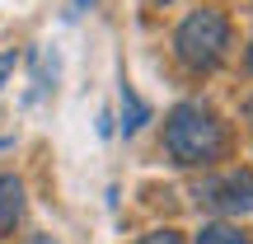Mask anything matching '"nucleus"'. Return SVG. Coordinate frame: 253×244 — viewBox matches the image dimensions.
Returning <instances> with one entry per match:
<instances>
[{
    "label": "nucleus",
    "mask_w": 253,
    "mask_h": 244,
    "mask_svg": "<svg viewBox=\"0 0 253 244\" xmlns=\"http://www.w3.org/2000/svg\"><path fill=\"white\" fill-rule=\"evenodd\" d=\"M197 244H249V235L230 221H211V226L197 230Z\"/></svg>",
    "instance_id": "423d86ee"
},
{
    "label": "nucleus",
    "mask_w": 253,
    "mask_h": 244,
    "mask_svg": "<svg viewBox=\"0 0 253 244\" xmlns=\"http://www.w3.org/2000/svg\"><path fill=\"white\" fill-rule=\"evenodd\" d=\"M9 75H14V52H0V90H5Z\"/></svg>",
    "instance_id": "6e6552de"
},
{
    "label": "nucleus",
    "mask_w": 253,
    "mask_h": 244,
    "mask_svg": "<svg viewBox=\"0 0 253 244\" xmlns=\"http://www.w3.org/2000/svg\"><path fill=\"white\" fill-rule=\"evenodd\" d=\"M249 71H253V43H249Z\"/></svg>",
    "instance_id": "9d476101"
},
{
    "label": "nucleus",
    "mask_w": 253,
    "mask_h": 244,
    "mask_svg": "<svg viewBox=\"0 0 253 244\" xmlns=\"http://www.w3.org/2000/svg\"><path fill=\"white\" fill-rule=\"evenodd\" d=\"M150 5H164V0H150Z\"/></svg>",
    "instance_id": "9b49d317"
},
{
    "label": "nucleus",
    "mask_w": 253,
    "mask_h": 244,
    "mask_svg": "<svg viewBox=\"0 0 253 244\" xmlns=\"http://www.w3.org/2000/svg\"><path fill=\"white\" fill-rule=\"evenodd\" d=\"M145 122H150V108L141 103V94H136L131 85H122V132L131 136V132H141Z\"/></svg>",
    "instance_id": "39448f33"
},
{
    "label": "nucleus",
    "mask_w": 253,
    "mask_h": 244,
    "mask_svg": "<svg viewBox=\"0 0 253 244\" xmlns=\"http://www.w3.org/2000/svg\"><path fill=\"white\" fill-rule=\"evenodd\" d=\"M164 150L173 155L188 169H202V164H216L220 150H225V122L216 118V108L202 99H188L164 118Z\"/></svg>",
    "instance_id": "f257e3e1"
},
{
    "label": "nucleus",
    "mask_w": 253,
    "mask_h": 244,
    "mask_svg": "<svg viewBox=\"0 0 253 244\" xmlns=\"http://www.w3.org/2000/svg\"><path fill=\"white\" fill-rule=\"evenodd\" d=\"M225 47H230V19L211 5L192 9L178 24V33H173V52H178V61L188 71H216Z\"/></svg>",
    "instance_id": "f03ea898"
},
{
    "label": "nucleus",
    "mask_w": 253,
    "mask_h": 244,
    "mask_svg": "<svg viewBox=\"0 0 253 244\" xmlns=\"http://www.w3.org/2000/svg\"><path fill=\"white\" fill-rule=\"evenodd\" d=\"M197 202L207 211H220V216H249L253 211V169H225L202 179Z\"/></svg>",
    "instance_id": "7ed1b4c3"
},
{
    "label": "nucleus",
    "mask_w": 253,
    "mask_h": 244,
    "mask_svg": "<svg viewBox=\"0 0 253 244\" xmlns=\"http://www.w3.org/2000/svg\"><path fill=\"white\" fill-rule=\"evenodd\" d=\"M136 244H183L178 230H150V235H141Z\"/></svg>",
    "instance_id": "0eeeda50"
},
{
    "label": "nucleus",
    "mask_w": 253,
    "mask_h": 244,
    "mask_svg": "<svg viewBox=\"0 0 253 244\" xmlns=\"http://www.w3.org/2000/svg\"><path fill=\"white\" fill-rule=\"evenodd\" d=\"M19 216H24V183L14 174H0V240L14 235Z\"/></svg>",
    "instance_id": "20e7f679"
},
{
    "label": "nucleus",
    "mask_w": 253,
    "mask_h": 244,
    "mask_svg": "<svg viewBox=\"0 0 253 244\" xmlns=\"http://www.w3.org/2000/svg\"><path fill=\"white\" fill-rule=\"evenodd\" d=\"M24 244H56V240H52V235H28Z\"/></svg>",
    "instance_id": "1a4fd4ad"
}]
</instances>
